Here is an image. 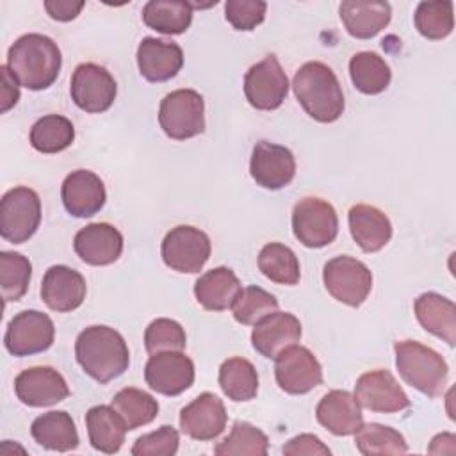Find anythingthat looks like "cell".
I'll use <instances>...</instances> for the list:
<instances>
[{
    "instance_id": "cell-1",
    "label": "cell",
    "mask_w": 456,
    "mask_h": 456,
    "mask_svg": "<svg viewBox=\"0 0 456 456\" xmlns=\"http://www.w3.org/2000/svg\"><path fill=\"white\" fill-rule=\"evenodd\" d=\"M78 365L94 381L105 385L119 378L130 365V351L119 331L96 324L82 330L75 340Z\"/></svg>"
},
{
    "instance_id": "cell-2",
    "label": "cell",
    "mask_w": 456,
    "mask_h": 456,
    "mask_svg": "<svg viewBox=\"0 0 456 456\" xmlns=\"http://www.w3.org/2000/svg\"><path fill=\"white\" fill-rule=\"evenodd\" d=\"M62 55L57 43L32 32L18 37L7 52V68L20 86L30 91L50 87L61 71Z\"/></svg>"
},
{
    "instance_id": "cell-3",
    "label": "cell",
    "mask_w": 456,
    "mask_h": 456,
    "mask_svg": "<svg viewBox=\"0 0 456 456\" xmlns=\"http://www.w3.org/2000/svg\"><path fill=\"white\" fill-rule=\"evenodd\" d=\"M292 89L305 112L319 123H333L344 112L346 102L340 82L324 62H305L294 75Z\"/></svg>"
},
{
    "instance_id": "cell-4",
    "label": "cell",
    "mask_w": 456,
    "mask_h": 456,
    "mask_svg": "<svg viewBox=\"0 0 456 456\" xmlns=\"http://www.w3.org/2000/svg\"><path fill=\"white\" fill-rule=\"evenodd\" d=\"M394 351L395 367L410 387L429 397L444 394L449 381V367L442 354L417 340H399Z\"/></svg>"
},
{
    "instance_id": "cell-5",
    "label": "cell",
    "mask_w": 456,
    "mask_h": 456,
    "mask_svg": "<svg viewBox=\"0 0 456 456\" xmlns=\"http://www.w3.org/2000/svg\"><path fill=\"white\" fill-rule=\"evenodd\" d=\"M159 125L175 141H185L205 130V102L194 89L167 93L159 107Z\"/></svg>"
},
{
    "instance_id": "cell-6",
    "label": "cell",
    "mask_w": 456,
    "mask_h": 456,
    "mask_svg": "<svg viewBox=\"0 0 456 456\" xmlns=\"http://www.w3.org/2000/svg\"><path fill=\"white\" fill-rule=\"evenodd\" d=\"M41 200L30 187L9 189L0 201V235L12 244L27 242L39 228Z\"/></svg>"
},
{
    "instance_id": "cell-7",
    "label": "cell",
    "mask_w": 456,
    "mask_h": 456,
    "mask_svg": "<svg viewBox=\"0 0 456 456\" xmlns=\"http://www.w3.org/2000/svg\"><path fill=\"white\" fill-rule=\"evenodd\" d=\"M292 232L306 248H324L338 235V217L331 203L306 196L294 205Z\"/></svg>"
},
{
    "instance_id": "cell-8",
    "label": "cell",
    "mask_w": 456,
    "mask_h": 456,
    "mask_svg": "<svg viewBox=\"0 0 456 456\" xmlns=\"http://www.w3.org/2000/svg\"><path fill=\"white\" fill-rule=\"evenodd\" d=\"M322 281L337 301L347 306H360L372 289V273L363 262L340 255L324 264Z\"/></svg>"
},
{
    "instance_id": "cell-9",
    "label": "cell",
    "mask_w": 456,
    "mask_h": 456,
    "mask_svg": "<svg viewBox=\"0 0 456 456\" xmlns=\"http://www.w3.org/2000/svg\"><path fill=\"white\" fill-rule=\"evenodd\" d=\"M212 244L208 235L194 226L180 224L171 228L160 246L162 260L178 273H200L210 258Z\"/></svg>"
},
{
    "instance_id": "cell-10",
    "label": "cell",
    "mask_w": 456,
    "mask_h": 456,
    "mask_svg": "<svg viewBox=\"0 0 456 456\" xmlns=\"http://www.w3.org/2000/svg\"><path fill=\"white\" fill-rule=\"evenodd\" d=\"M55 338L53 321L39 310L16 314L5 330L4 346L12 356H30L52 347Z\"/></svg>"
},
{
    "instance_id": "cell-11",
    "label": "cell",
    "mask_w": 456,
    "mask_h": 456,
    "mask_svg": "<svg viewBox=\"0 0 456 456\" xmlns=\"http://www.w3.org/2000/svg\"><path fill=\"white\" fill-rule=\"evenodd\" d=\"M75 105L89 114H100L110 109L116 100L118 86L114 77L100 64L82 62L75 68L69 86Z\"/></svg>"
},
{
    "instance_id": "cell-12",
    "label": "cell",
    "mask_w": 456,
    "mask_h": 456,
    "mask_svg": "<svg viewBox=\"0 0 456 456\" xmlns=\"http://www.w3.org/2000/svg\"><path fill=\"white\" fill-rule=\"evenodd\" d=\"M278 387L292 395H301L322 383V367L305 346H289L274 358Z\"/></svg>"
},
{
    "instance_id": "cell-13",
    "label": "cell",
    "mask_w": 456,
    "mask_h": 456,
    "mask_svg": "<svg viewBox=\"0 0 456 456\" xmlns=\"http://www.w3.org/2000/svg\"><path fill=\"white\" fill-rule=\"evenodd\" d=\"M289 93V78L276 59L267 55L264 61L253 64L244 75V94L256 110L278 109Z\"/></svg>"
},
{
    "instance_id": "cell-14",
    "label": "cell",
    "mask_w": 456,
    "mask_h": 456,
    "mask_svg": "<svg viewBox=\"0 0 456 456\" xmlns=\"http://www.w3.org/2000/svg\"><path fill=\"white\" fill-rule=\"evenodd\" d=\"M146 385L162 395H180L194 383V362L182 351L151 354L144 365Z\"/></svg>"
},
{
    "instance_id": "cell-15",
    "label": "cell",
    "mask_w": 456,
    "mask_h": 456,
    "mask_svg": "<svg viewBox=\"0 0 456 456\" xmlns=\"http://www.w3.org/2000/svg\"><path fill=\"white\" fill-rule=\"evenodd\" d=\"M354 397L360 406L376 413H397L410 408L406 392L387 369L362 374L354 385Z\"/></svg>"
},
{
    "instance_id": "cell-16",
    "label": "cell",
    "mask_w": 456,
    "mask_h": 456,
    "mask_svg": "<svg viewBox=\"0 0 456 456\" xmlns=\"http://www.w3.org/2000/svg\"><path fill=\"white\" fill-rule=\"evenodd\" d=\"M249 173L256 185L271 191L287 187L296 176V159L294 153L269 141H258L253 146Z\"/></svg>"
},
{
    "instance_id": "cell-17",
    "label": "cell",
    "mask_w": 456,
    "mask_h": 456,
    "mask_svg": "<svg viewBox=\"0 0 456 456\" xmlns=\"http://www.w3.org/2000/svg\"><path fill=\"white\" fill-rule=\"evenodd\" d=\"M14 392L20 403L30 408L52 406L69 395V388L62 374L46 365L21 370L14 378Z\"/></svg>"
},
{
    "instance_id": "cell-18",
    "label": "cell",
    "mask_w": 456,
    "mask_h": 456,
    "mask_svg": "<svg viewBox=\"0 0 456 456\" xmlns=\"http://www.w3.org/2000/svg\"><path fill=\"white\" fill-rule=\"evenodd\" d=\"M226 420L224 403L212 392L200 394L180 411L182 433L200 442L217 438L224 431Z\"/></svg>"
},
{
    "instance_id": "cell-19",
    "label": "cell",
    "mask_w": 456,
    "mask_h": 456,
    "mask_svg": "<svg viewBox=\"0 0 456 456\" xmlns=\"http://www.w3.org/2000/svg\"><path fill=\"white\" fill-rule=\"evenodd\" d=\"M61 198L69 216L91 217L103 208L107 192L102 178L96 173L89 169H77L64 178Z\"/></svg>"
},
{
    "instance_id": "cell-20",
    "label": "cell",
    "mask_w": 456,
    "mask_h": 456,
    "mask_svg": "<svg viewBox=\"0 0 456 456\" xmlns=\"http://www.w3.org/2000/svg\"><path fill=\"white\" fill-rule=\"evenodd\" d=\"M73 249L89 265H109L123 253V235L109 223H91L75 233Z\"/></svg>"
},
{
    "instance_id": "cell-21",
    "label": "cell",
    "mask_w": 456,
    "mask_h": 456,
    "mask_svg": "<svg viewBox=\"0 0 456 456\" xmlns=\"http://www.w3.org/2000/svg\"><path fill=\"white\" fill-rule=\"evenodd\" d=\"M86 278L68 267L52 265L41 281V299L53 312H73L86 299Z\"/></svg>"
},
{
    "instance_id": "cell-22",
    "label": "cell",
    "mask_w": 456,
    "mask_h": 456,
    "mask_svg": "<svg viewBox=\"0 0 456 456\" xmlns=\"http://www.w3.org/2000/svg\"><path fill=\"white\" fill-rule=\"evenodd\" d=\"M301 338V322L294 314L273 312L258 321L251 331V344L256 353L274 360L283 349L297 344Z\"/></svg>"
},
{
    "instance_id": "cell-23",
    "label": "cell",
    "mask_w": 456,
    "mask_h": 456,
    "mask_svg": "<svg viewBox=\"0 0 456 456\" xmlns=\"http://www.w3.org/2000/svg\"><path fill=\"white\" fill-rule=\"evenodd\" d=\"M139 73L148 82H166L178 75L183 66L180 45L157 37H142L137 46Z\"/></svg>"
},
{
    "instance_id": "cell-24",
    "label": "cell",
    "mask_w": 456,
    "mask_h": 456,
    "mask_svg": "<svg viewBox=\"0 0 456 456\" xmlns=\"http://www.w3.org/2000/svg\"><path fill=\"white\" fill-rule=\"evenodd\" d=\"M317 422L337 436L354 435L363 424L362 406L347 390L328 392L315 408Z\"/></svg>"
},
{
    "instance_id": "cell-25",
    "label": "cell",
    "mask_w": 456,
    "mask_h": 456,
    "mask_svg": "<svg viewBox=\"0 0 456 456\" xmlns=\"http://www.w3.org/2000/svg\"><path fill=\"white\" fill-rule=\"evenodd\" d=\"M349 230L354 242L365 253H376L383 249L392 239V223L385 212L372 205H354L347 214Z\"/></svg>"
},
{
    "instance_id": "cell-26",
    "label": "cell",
    "mask_w": 456,
    "mask_h": 456,
    "mask_svg": "<svg viewBox=\"0 0 456 456\" xmlns=\"http://www.w3.org/2000/svg\"><path fill=\"white\" fill-rule=\"evenodd\" d=\"M242 285L230 267H214L201 274L194 283L196 301L210 312H223L233 306Z\"/></svg>"
},
{
    "instance_id": "cell-27",
    "label": "cell",
    "mask_w": 456,
    "mask_h": 456,
    "mask_svg": "<svg viewBox=\"0 0 456 456\" xmlns=\"http://www.w3.org/2000/svg\"><path fill=\"white\" fill-rule=\"evenodd\" d=\"M338 14L349 36L370 39L390 23L392 9L388 2L346 0L340 4Z\"/></svg>"
},
{
    "instance_id": "cell-28",
    "label": "cell",
    "mask_w": 456,
    "mask_h": 456,
    "mask_svg": "<svg viewBox=\"0 0 456 456\" xmlns=\"http://www.w3.org/2000/svg\"><path fill=\"white\" fill-rule=\"evenodd\" d=\"M415 317L420 326L435 337L456 344V306L451 299L436 292H424L415 299Z\"/></svg>"
},
{
    "instance_id": "cell-29",
    "label": "cell",
    "mask_w": 456,
    "mask_h": 456,
    "mask_svg": "<svg viewBox=\"0 0 456 456\" xmlns=\"http://www.w3.org/2000/svg\"><path fill=\"white\" fill-rule=\"evenodd\" d=\"M32 438L48 451L68 452L78 447V431L68 411H48L34 419L30 426Z\"/></svg>"
},
{
    "instance_id": "cell-30",
    "label": "cell",
    "mask_w": 456,
    "mask_h": 456,
    "mask_svg": "<svg viewBox=\"0 0 456 456\" xmlns=\"http://www.w3.org/2000/svg\"><path fill=\"white\" fill-rule=\"evenodd\" d=\"M86 428L93 449L105 454L118 452L128 431L119 413L107 404H98L87 410Z\"/></svg>"
},
{
    "instance_id": "cell-31",
    "label": "cell",
    "mask_w": 456,
    "mask_h": 456,
    "mask_svg": "<svg viewBox=\"0 0 456 456\" xmlns=\"http://www.w3.org/2000/svg\"><path fill=\"white\" fill-rule=\"evenodd\" d=\"M192 14L194 9L183 0H150L142 7L144 25L167 36L183 34L191 27Z\"/></svg>"
},
{
    "instance_id": "cell-32",
    "label": "cell",
    "mask_w": 456,
    "mask_h": 456,
    "mask_svg": "<svg viewBox=\"0 0 456 456\" xmlns=\"http://www.w3.org/2000/svg\"><path fill=\"white\" fill-rule=\"evenodd\" d=\"M219 387L224 395L235 403L251 401L258 392V372L255 365L242 356L228 358L219 367Z\"/></svg>"
},
{
    "instance_id": "cell-33",
    "label": "cell",
    "mask_w": 456,
    "mask_h": 456,
    "mask_svg": "<svg viewBox=\"0 0 456 456\" xmlns=\"http://www.w3.org/2000/svg\"><path fill=\"white\" fill-rule=\"evenodd\" d=\"M349 77L360 93L379 94L390 86L392 71L376 52H358L349 61Z\"/></svg>"
},
{
    "instance_id": "cell-34",
    "label": "cell",
    "mask_w": 456,
    "mask_h": 456,
    "mask_svg": "<svg viewBox=\"0 0 456 456\" xmlns=\"http://www.w3.org/2000/svg\"><path fill=\"white\" fill-rule=\"evenodd\" d=\"M30 144L39 153H59L75 141L73 123L61 114L39 118L30 128Z\"/></svg>"
},
{
    "instance_id": "cell-35",
    "label": "cell",
    "mask_w": 456,
    "mask_h": 456,
    "mask_svg": "<svg viewBox=\"0 0 456 456\" xmlns=\"http://www.w3.org/2000/svg\"><path fill=\"white\" fill-rule=\"evenodd\" d=\"M110 406L119 413L128 431L150 424L159 413V403L153 395L141 388H121L110 401Z\"/></svg>"
},
{
    "instance_id": "cell-36",
    "label": "cell",
    "mask_w": 456,
    "mask_h": 456,
    "mask_svg": "<svg viewBox=\"0 0 456 456\" xmlns=\"http://www.w3.org/2000/svg\"><path fill=\"white\" fill-rule=\"evenodd\" d=\"M258 269L265 278L281 285H296L301 278L296 253L281 242H269L260 249Z\"/></svg>"
},
{
    "instance_id": "cell-37",
    "label": "cell",
    "mask_w": 456,
    "mask_h": 456,
    "mask_svg": "<svg viewBox=\"0 0 456 456\" xmlns=\"http://www.w3.org/2000/svg\"><path fill=\"white\" fill-rule=\"evenodd\" d=\"M354 444H356V449L365 456H374V454L395 456V454L408 452V444L404 436L397 429L378 424V422L362 424L354 433Z\"/></svg>"
},
{
    "instance_id": "cell-38",
    "label": "cell",
    "mask_w": 456,
    "mask_h": 456,
    "mask_svg": "<svg viewBox=\"0 0 456 456\" xmlns=\"http://www.w3.org/2000/svg\"><path fill=\"white\" fill-rule=\"evenodd\" d=\"M269 451L267 435L249 422L237 420L230 435L214 449L217 456H265Z\"/></svg>"
},
{
    "instance_id": "cell-39",
    "label": "cell",
    "mask_w": 456,
    "mask_h": 456,
    "mask_svg": "<svg viewBox=\"0 0 456 456\" xmlns=\"http://www.w3.org/2000/svg\"><path fill=\"white\" fill-rule=\"evenodd\" d=\"M413 23L426 39H444L454 28V4L451 0L420 2L415 9Z\"/></svg>"
},
{
    "instance_id": "cell-40",
    "label": "cell",
    "mask_w": 456,
    "mask_h": 456,
    "mask_svg": "<svg viewBox=\"0 0 456 456\" xmlns=\"http://www.w3.org/2000/svg\"><path fill=\"white\" fill-rule=\"evenodd\" d=\"M32 264L27 256L16 251L0 253V289L5 303L20 301L30 283Z\"/></svg>"
},
{
    "instance_id": "cell-41",
    "label": "cell",
    "mask_w": 456,
    "mask_h": 456,
    "mask_svg": "<svg viewBox=\"0 0 456 456\" xmlns=\"http://www.w3.org/2000/svg\"><path fill=\"white\" fill-rule=\"evenodd\" d=\"M276 310H278V299L271 292L256 285H249L242 289L232 306V314L235 321L244 326H255L258 321H262L264 317L271 315Z\"/></svg>"
},
{
    "instance_id": "cell-42",
    "label": "cell",
    "mask_w": 456,
    "mask_h": 456,
    "mask_svg": "<svg viewBox=\"0 0 456 456\" xmlns=\"http://www.w3.org/2000/svg\"><path fill=\"white\" fill-rule=\"evenodd\" d=\"M185 344V330L180 322L167 317L151 321L144 331V347L150 354L166 351H183Z\"/></svg>"
},
{
    "instance_id": "cell-43",
    "label": "cell",
    "mask_w": 456,
    "mask_h": 456,
    "mask_svg": "<svg viewBox=\"0 0 456 456\" xmlns=\"http://www.w3.org/2000/svg\"><path fill=\"white\" fill-rule=\"evenodd\" d=\"M180 435L173 426H160L135 440L130 452L134 456H173L178 451Z\"/></svg>"
},
{
    "instance_id": "cell-44",
    "label": "cell",
    "mask_w": 456,
    "mask_h": 456,
    "mask_svg": "<svg viewBox=\"0 0 456 456\" xmlns=\"http://www.w3.org/2000/svg\"><path fill=\"white\" fill-rule=\"evenodd\" d=\"M267 4L262 0H228L224 18L235 30H253L265 18Z\"/></svg>"
},
{
    "instance_id": "cell-45",
    "label": "cell",
    "mask_w": 456,
    "mask_h": 456,
    "mask_svg": "<svg viewBox=\"0 0 456 456\" xmlns=\"http://www.w3.org/2000/svg\"><path fill=\"white\" fill-rule=\"evenodd\" d=\"M283 454L287 456H330L331 451L328 445H324L321 442V438H317L315 435L310 433H303L294 436L292 440H289L283 445Z\"/></svg>"
},
{
    "instance_id": "cell-46",
    "label": "cell",
    "mask_w": 456,
    "mask_h": 456,
    "mask_svg": "<svg viewBox=\"0 0 456 456\" xmlns=\"http://www.w3.org/2000/svg\"><path fill=\"white\" fill-rule=\"evenodd\" d=\"M45 9L52 20L57 21H71L84 9V2L75 0H46Z\"/></svg>"
},
{
    "instance_id": "cell-47",
    "label": "cell",
    "mask_w": 456,
    "mask_h": 456,
    "mask_svg": "<svg viewBox=\"0 0 456 456\" xmlns=\"http://www.w3.org/2000/svg\"><path fill=\"white\" fill-rule=\"evenodd\" d=\"M0 75H2V91H0L2 107H0V112L5 114L20 100V84L12 77V73H11V69L7 66H0Z\"/></svg>"
}]
</instances>
